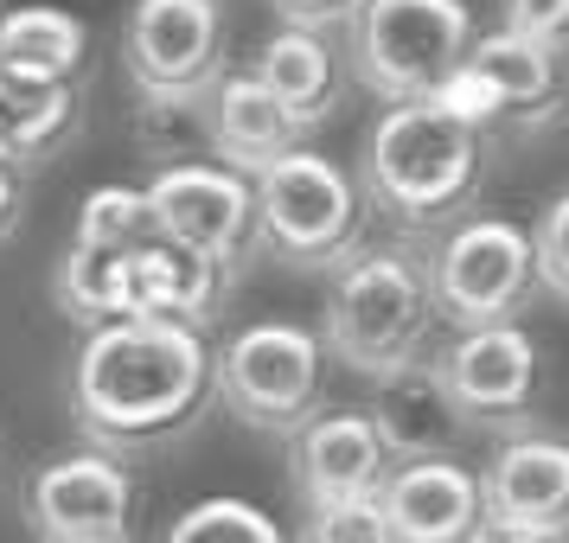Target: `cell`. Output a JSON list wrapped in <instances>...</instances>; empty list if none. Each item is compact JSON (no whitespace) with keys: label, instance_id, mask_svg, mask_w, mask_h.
Listing matches in <instances>:
<instances>
[{"label":"cell","instance_id":"cell-1","mask_svg":"<svg viewBox=\"0 0 569 543\" xmlns=\"http://www.w3.org/2000/svg\"><path fill=\"white\" fill-rule=\"evenodd\" d=\"M211 403L206 333L167 320H109L83 333L71 364V422L103 454H148L180 441Z\"/></svg>","mask_w":569,"mask_h":543},{"label":"cell","instance_id":"cell-2","mask_svg":"<svg viewBox=\"0 0 569 543\" xmlns=\"http://www.w3.org/2000/svg\"><path fill=\"white\" fill-rule=\"evenodd\" d=\"M480 180H487V134L455 122L441 103H390L365 134V211L390 218L397 231L461 224Z\"/></svg>","mask_w":569,"mask_h":543},{"label":"cell","instance_id":"cell-3","mask_svg":"<svg viewBox=\"0 0 569 543\" xmlns=\"http://www.w3.org/2000/svg\"><path fill=\"white\" fill-rule=\"evenodd\" d=\"M436 326L429 275L410 250H359L333 269L327 313H320V352H333L346 371H359L371 384H385L397 371L422 364Z\"/></svg>","mask_w":569,"mask_h":543},{"label":"cell","instance_id":"cell-4","mask_svg":"<svg viewBox=\"0 0 569 543\" xmlns=\"http://www.w3.org/2000/svg\"><path fill=\"white\" fill-rule=\"evenodd\" d=\"M257 250L288 269H339L365 250V192L359 180L327 154L295 148L257 180Z\"/></svg>","mask_w":569,"mask_h":543},{"label":"cell","instance_id":"cell-5","mask_svg":"<svg viewBox=\"0 0 569 543\" xmlns=\"http://www.w3.org/2000/svg\"><path fill=\"white\" fill-rule=\"evenodd\" d=\"M320 333L257 320L211 352V396L257 435H301L320 415Z\"/></svg>","mask_w":569,"mask_h":543},{"label":"cell","instance_id":"cell-6","mask_svg":"<svg viewBox=\"0 0 569 543\" xmlns=\"http://www.w3.org/2000/svg\"><path fill=\"white\" fill-rule=\"evenodd\" d=\"M473 46L467 0H359L352 71L378 103H422Z\"/></svg>","mask_w":569,"mask_h":543},{"label":"cell","instance_id":"cell-7","mask_svg":"<svg viewBox=\"0 0 569 543\" xmlns=\"http://www.w3.org/2000/svg\"><path fill=\"white\" fill-rule=\"evenodd\" d=\"M422 275H429L436 320H448L455 333L506 326V320H518V308L538 288V275H531V231H518L512 218H461V224H448L436 257L422 262Z\"/></svg>","mask_w":569,"mask_h":543},{"label":"cell","instance_id":"cell-8","mask_svg":"<svg viewBox=\"0 0 569 543\" xmlns=\"http://www.w3.org/2000/svg\"><path fill=\"white\" fill-rule=\"evenodd\" d=\"M141 205H148V231L160 243L224 269L231 282L257 257V192L243 173L218 167V160L154 167V180L141 185Z\"/></svg>","mask_w":569,"mask_h":543},{"label":"cell","instance_id":"cell-9","mask_svg":"<svg viewBox=\"0 0 569 543\" xmlns=\"http://www.w3.org/2000/svg\"><path fill=\"white\" fill-rule=\"evenodd\" d=\"M122 64L141 103H199L231 71L218 0H134L122 27Z\"/></svg>","mask_w":569,"mask_h":543},{"label":"cell","instance_id":"cell-10","mask_svg":"<svg viewBox=\"0 0 569 543\" xmlns=\"http://www.w3.org/2000/svg\"><path fill=\"white\" fill-rule=\"evenodd\" d=\"M436 378L448 390V403L461 410L467 429H518L538 410L543 352L518 320L473 326V333L448 339V352L436 359Z\"/></svg>","mask_w":569,"mask_h":543},{"label":"cell","instance_id":"cell-11","mask_svg":"<svg viewBox=\"0 0 569 543\" xmlns=\"http://www.w3.org/2000/svg\"><path fill=\"white\" fill-rule=\"evenodd\" d=\"M27 524L39 543H129L134 473L103 448L58 454L27 480Z\"/></svg>","mask_w":569,"mask_h":543},{"label":"cell","instance_id":"cell-12","mask_svg":"<svg viewBox=\"0 0 569 543\" xmlns=\"http://www.w3.org/2000/svg\"><path fill=\"white\" fill-rule=\"evenodd\" d=\"M487 531L512 537H557L569 531V441L557 435H506L480 473Z\"/></svg>","mask_w":569,"mask_h":543},{"label":"cell","instance_id":"cell-13","mask_svg":"<svg viewBox=\"0 0 569 543\" xmlns=\"http://www.w3.org/2000/svg\"><path fill=\"white\" fill-rule=\"evenodd\" d=\"M397 543H487V505H480V473L461 461H403L378 486Z\"/></svg>","mask_w":569,"mask_h":543},{"label":"cell","instance_id":"cell-14","mask_svg":"<svg viewBox=\"0 0 569 543\" xmlns=\"http://www.w3.org/2000/svg\"><path fill=\"white\" fill-rule=\"evenodd\" d=\"M295 441V492L308 499V512H327V505H359V499H378L390 473V454L371 415L365 410H320Z\"/></svg>","mask_w":569,"mask_h":543},{"label":"cell","instance_id":"cell-15","mask_svg":"<svg viewBox=\"0 0 569 543\" xmlns=\"http://www.w3.org/2000/svg\"><path fill=\"white\" fill-rule=\"evenodd\" d=\"M231 294V275L211 262L186 257L173 243H134L122 257V282H116V320H167V326H192L206 333L218 320V301Z\"/></svg>","mask_w":569,"mask_h":543},{"label":"cell","instance_id":"cell-16","mask_svg":"<svg viewBox=\"0 0 569 543\" xmlns=\"http://www.w3.org/2000/svg\"><path fill=\"white\" fill-rule=\"evenodd\" d=\"M467 64L487 78V90L499 97V129L512 134H538L550 129L569 103V71H563V52L550 46H531L518 32H480L467 46Z\"/></svg>","mask_w":569,"mask_h":543},{"label":"cell","instance_id":"cell-17","mask_svg":"<svg viewBox=\"0 0 569 543\" xmlns=\"http://www.w3.org/2000/svg\"><path fill=\"white\" fill-rule=\"evenodd\" d=\"M301 141H308V134L276 109V97H269L250 71H224V78L206 90V154L218 160V167L257 180L262 167H276L282 154H295Z\"/></svg>","mask_w":569,"mask_h":543},{"label":"cell","instance_id":"cell-18","mask_svg":"<svg viewBox=\"0 0 569 543\" xmlns=\"http://www.w3.org/2000/svg\"><path fill=\"white\" fill-rule=\"evenodd\" d=\"M371 429L385 441L390 466L403 461H455V448H461L473 429L461 422V410L448 403V390L436 378V359L410 364V371H397L378 384V403H371Z\"/></svg>","mask_w":569,"mask_h":543},{"label":"cell","instance_id":"cell-19","mask_svg":"<svg viewBox=\"0 0 569 543\" xmlns=\"http://www.w3.org/2000/svg\"><path fill=\"white\" fill-rule=\"evenodd\" d=\"M90 32L64 7H13L0 13V90H64L78 83Z\"/></svg>","mask_w":569,"mask_h":543},{"label":"cell","instance_id":"cell-20","mask_svg":"<svg viewBox=\"0 0 569 543\" xmlns=\"http://www.w3.org/2000/svg\"><path fill=\"white\" fill-rule=\"evenodd\" d=\"M250 78L276 97V109H282L301 134H313L339 109V58H333V46H327V32L282 27L257 52Z\"/></svg>","mask_w":569,"mask_h":543},{"label":"cell","instance_id":"cell-21","mask_svg":"<svg viewBox=\"0 0 569 543\" xmlns=\"http://www.w3.org/2000/svg\"><path fill=\"white\" fill-rule=\"evenodd\" d=\"M122 257L129 250H97V243H78L71 237V250L58 257L52 269V308L83 326V333H97L116 320V282H122Z\"/></svg>","mask_w":569,"mask_h":543},{"label":"cell","instance_id":"cell-22","mask_svg":"<svg viewBox=\"0 0 569 543\" xmlns=\"http://www.w3.org/2000/svg\"><path fill=\"white\" fill-rule=\"evenodd\" d=\"M78 115H83L78 83H64V90H0V122L13 134L20 167L58 154V148L71 141V129H78Z\"/></svg>","mask_w":569,"mask_h":543},{"label":"cell","instance_id":"cell-23","mask_svg":"<svg viewBox=\"0 0 569 543\" xmlns=\"http://www.w3.org/2000/svg\"><path fill=\"white\" fill-rule=\"evenodd\" d=\"M160 543H288V531L250 499H199L167 524Z\"/></svg>","mask_w":569,"mask_h":543},{"label":"cell","instance_id":"cell-24","mask_svg":"<svg viewBox=\"0 0 569 543\" xmlns=\"http://www.w3.org/2000/svg\"><path fill=\"white\" fill-rule=\"evenodd\" d=\"M78 243H97V250H134L148 243V205H141V185H97L78 211Z\"/></svg>","mask_w":569,"mask_h":543},{"label":"cell","instance_id":"cell-25","mask_svg":"<svg viewBox=\"0 0 569 543\" xmlns=\"http://www.w3.org/2000/svg\"><path fill=\"white\" fill-rule=\"evenodd\" d=\"M531 275L543 294L569 301V192H557L531 224Z\"/></svg>","mask_w":569,"mask_h":543},{"label":"cell","instance_id":"cell-26","mask_svg":"<svg viewBox=\"0 0 569 543\" xmlns=\"http://www.w3.org/2000/svg\"><path fill=\"white\" fill-rule=\"evenodd\" d=\"M301 543H397V537H390L378 499H359V505H327V512H308Z\"/></svg>","mask_w":569,"mask_h":543},{"label":"cell","instance_id":"cell-27","mask_svg":"<svg viewBox=\"0 0 569 543\" xmlns=\"http://www.w3.org/2000/svg\"><path fill=\"white\" fill-rule=\"evenodd\" d=\"M506 32L569 52V0H506Z\"/></svg>","mask_w":569,"mask_h":543},{"label":"cell","instance_id":"cell-28","mask_svg":"<svg viewBox=\"0 0 569 543\" xmlns=\"http://www.w3.org/2000/svg\"><path fill=\"white\" fill-rule=\"evenodd\" d=\"M269 7L295 32H333V27H352V13H359V0H269Z\"/></svg>","mask_w":569,"mask_h":543},{"label":"cell","instance_id":"cell-29","mask_svg":"<svg viewBox=\"0 0 569 543\" xmlns=\"http://www.w3.org/2000/svg\"><path fill=\"white\" fill-rule=\"evenodd\" d=\"M27 218V185H20V167H0V243L20 231Z\"/></svg>","mask_w":569,"mask_h":543},{"label":"cell","instance_id":"cell-30","mask_svg":"<svg viewBox=\"0 0 569 543\" xmlns=\"http://www.w3.org/2000/svg\"><path fill=\"white\" fill-rule=\"evenodd\" d=\"M0 167H20V154H13V134H7V122H0Z\"/></svg>","mask_w":569,"mask_h":543},{"label":"cell","instance_id":"cell-31","mask_svg":"<svg viewBox=\"0 0 569 543\" xmlns=\"http://www.w3.org/2000/svg\"><path fill=\"white\" fill-rule=\"evenodd\" d=\"M487 543H557V537H512V531H492Z\"/></svg>","mask_w":569,"mask_h":543}]
</instances>
